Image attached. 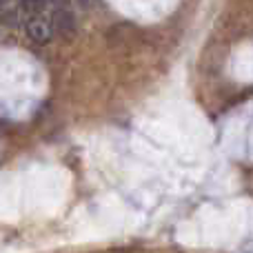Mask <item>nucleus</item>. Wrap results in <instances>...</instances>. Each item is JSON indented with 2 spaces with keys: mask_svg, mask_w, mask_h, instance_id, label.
Here are the masks:
<instances>
[{
  "mask_svg": "<svg viewBox=\"0 0 253 253\" xmlns=\"http://www.w3.org/2000/svg\"><path fill=\"white\" fill-rule=\"evenodd\" d=\"M25 34L29 36L34 42L38 44H47L53 38V27H51V18L47 13L42 16H29L25 18Z\"/></svg>",
  "mask_w": 253,
  "mask_h": 253,
  "instance_id": "obj_1",
  "label": "nucleus"
},
{
  "mask_svg": "<svg viewBox=\"0 0 253 253\" xmlns=\"http://www.w3.org/2000/svg\"><path fill=\"white\" fill-rule=\"evenodd\" d=\"M51 27H53V34H60L62 38H74L76 34V16L69 7H56L53 9L51 16Z\"/></svg>",
  "mask_w": 253,
  "mask_h": 253,
  "instance_id": "obj_2",
  "label": "nucleus"
},
{
  "mask_svg": "<svg viewBox=\"0 0 253 253\" xmlns=\"http://www.w3.org/2000/svg\"><path fill=\"white\" fill-rule=\"evenodd\" d=\"M49 0H20V11L25 18L29 16H42L47 13Z\"/></svg>",
  "mask_w": 253,
  "mask_h": 253,
  "instance_id": "obj_3",
  "label": "nucleus"
},
{
  "mask_svg": "<svg viewBox=\"0 0 253 253\" xmlns=\"http://www.w3.org/2000/svg\"><path fill=\"white\" fill-rule=\"evenodd\" d=\"M0 20H2V25H7V27H16L18 20H20V9L18 7H2Z\"/></svg>",
  "mask_w": 253,
  "mask_h": 253,
  "instance_id": "obj_4",
  "label": "nucleus"
},
{
  "mask_svg": "<svg viewBox=\"0 0 253 253\" xmlns=\"http://www.w3.org/2000/svg\"><path fill=\"white\" fill-rule=\"evenodd\" d=\"M2 7H4V0H0V11H2Z\"/></svg>",
  "mask_w": 253,
  "mask_h": 253,
  "instance_id": "obj_5",
  "label": "nucleus"
}]
</instances>
